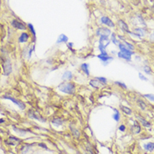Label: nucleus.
<instances>
[{
    "mask_svg": "<svg viewBox=\"0 0 154 154\" xmlns=\"http://www.w3.org/2000/svg\"><path fill=\"white\" fill-rule=\"evenodd\" d=\"M3 98L4 99H7V100H9V101H11L12 102H14L15 105H17L19 107V109L20 110H24L25 109V105L22 102V101H19V100H17V99L15 98H14V97H11V96H4Z\"/></svg>",
    "mask_w": 154,
    "mask_h": 154,
    "instance_id": "nucleus-5",
    "label": "nucleus"
},
{
    "mask_svg": "<svg viewBox=\"0 0 154 154\" xmlns=\"http://www.w3.org/2000/svg\"><path fill=\"white\" fill-rule=\"evenodd\" d=\"M91 154H93V153H91Z\"/></svg>",
    "mask_w": 154,
    "mask_h": 154,
    "instance_id": "nucleus-40",
    "label": "nucleus"
},
{
    "mask_svg": "<svg viewBox=\"0 0 154 154\" xmlns=\"http://www.w3.org/2000/svg\"><path fill=\"white\" fill-rule=\"evenodd\" d=\"M72 46H73V43H69L68 44V47H69V49H71Z\"/></svg>",
    "mask_w": 154,
    "mask_h": 154,
    "instance_id": "nucleus-38",
    "label": "nucleus"
},
{
    "mask_svg": "<svg viewBox=\"0 0 154 154\" xmlns=\"http://www.w3.org/2000/svg\"><path fill=\"white\" fill-rule=\"evenodd\" d=\"M115 84H116V85L119 86H121V88H123V89H126V86L124 83H122V82H120V81H116Z\"/></svg>",
    "mask_w": 154,
    "mask_h": 154,
    "instance_id": "nucleus-33",
    "label": "nucleus"
},
{
    "mask_svg": "<svg viewBox=\"0 0 154 154\" xmlns=\"http://www.w3.org/2000/svg\"><path fill=\"white\" fill-rule=\"evenodd\" d=\"M29 35L27 33H25V32H24V33L21 34L20 37L19 38V41L20 43H25V42L29 40Z\"/></svg>",
    "mask_w": 154,
    "mask_h": 154,
    "instance_id": "nucleus-13",
    "label": "nucleus"
},
{
    "mask_svg": "<svg viewBox=\"0 0 154 154\" xmlns=\"http://www.w3.org/2000/svg\"><path fill=\"white\" fill-rule=\"evenodd\" d=\"M144 97H146V99H148L149 101H153L154 102V95L153 94H145V95H143Z\"/></svg>",
    "mask_w": 154,
    "mask_h": 154,
    "instance_id": "nucleus-27",
    "label": "nucleus"
},
{
    "mask_svg": "<svg viewBox=\"0 0 154 154\" xmlns=\"http://www.w3.org/2000/svg\"><path fill=\"white\" fill-rule=\"evenodd\" d=\"M69 40L68 37H67L65 34H61L58 37V39H57L56 40V44H60V43H67Z\"/></svg>",
    "mask_w": 154,
    "mask_h": 154,
    "instance_id": "nucleus-10",
    "label": "nucleus"
},
{
    "mask_svg": "<svg viewBox=\"0 0 154 154\" xmlns=\"http://www.w3.org/2000/svg\"><path fill=\"white\" fill-rule=\"evenodd\" d=\"M28 26H29V29H30L32 34H33V36H34V40L35 41V39H36V37H35L36 36V33H35V30H34V28L33 24H28Z\"/></svg>",
    "mask_w": 154,
    "mask_h": 154,
    "instance_id": "nucleus-23",
    "label": "nucleus"
},
{
    "mask_svg": "<svg viewBox=\"0 0 154 154\" xmlns=\"http://www.w3.org/2000/svg\"><path fill=\"white\" fill-rule=\"evenodd\" d=\"M96 34L98 37H100L101 35L110 36L111 34V31L108 28H106V27H100V28H98L96 29Z\"/></svg>",
    "mask_w": 154,
    "mask_h": 154,
    "instance_id": "nucleus-4",
    "label": "nucleus"
},
{
    "mask_svg": "<svg viewBox=\"0 0 154 154\" xmlns=\"http://www.w3.org/2000/svg\"><path fill=\"white\" fill-rule=\"evenodd\" d=\"M118 47H119V49H120V51H121V52H123V51L126 50V49H128L124 44H121L120 43V44H118Z\"/></svg>",
    "mask_w": 154,
    "mask_h": 154,
    "instance_id": "nucleus-31",
    "label": "nucleus"
},
{
    "mask_svg": "<svg viewBox=\"0 0 154 154\" xmlns=\"http://www.w3.org/2000/svg\"><path fill=\"white\" fill-rule=\"evenodd\" d=\"M70 129L72 130V132H73V134L76 136V137H79V136H80V133H79L78 130H76V129H74L73 127H70Z\"/></svg>",
    "mask_w": 154,
    "mask_h": 154,
    "instance_id": "nucleus-32",
    "label": "nucleus"
},
{
    "mask_svg": "<svg viewBox=\"0 0 154 154\" xmlns=\"http://www.w3.org/2000/svg\"><path fill=\"white\" fill-rule=\"evenodd\" d=\"M29 116L30 118H34V119H36V120H39L40 121H43V122H45V119L42 118L41 116H39L38 113L35 112V111H30L29 112Z\"/></svg>",
    "mask_w": 154,
    "mask_h": 154,
    "instance_id": "nucleus-7",
    "label": "nucleus"
},
{
    "mask_svg": "<svg viewBox=\"0 0 154 154\" xmlns=\"http://www.w3.org/2000/svg\"><path fill=\"white\" fill-rule=\"evenodd\" d=\"M10 138H11V139H14V137H13V136H11ZM14 140H16V141H19V139H14Z\"/></svg>",
    "mask_w": 154,
    "mask_h": 154,
    "instance_id": "nucleus-39",
    "label": "nucleus"
},
{
    "mask_svg": "<svg viewBox=\"0 0 154 154\" xmlns=\"http://www.w3.org/2000/svg\"><path fill=\"white\" fill-rule=\"evenodd\" d=\"M39 146H41V147H44V149H48V147H47V146L45 145V144H44V143H39Z\"/></svg>",
    "mask_w": 154,
    "mask_h": 154,
    "instance_id": "nucleus-36",
    "label": "nucleus"
},
{
    "mask_svg": "<svg viewBox=\"0 0 154 154\" xmlns=\"http://www.w3.org/2000/svg\"><path fill=\"white\" fill-rule=\"evenodd\" d=\"M89 64L87 63H83L81 65V69L84 73H85L86 75H90V71H89Z\"/></svg>",
    "mask_w": 154,
    "mask_h": 154,
    "instance_id": "nucleus-16",
    "label": "nucleus"
},
{
    "mask_svg": "<svg viewBox=\"0 0 154 154\" xmlns=\"http://www.w3.org/2000/svg\"><path fill=\"white\" fill-rule=\"evenodd\" d=\"M58 90L64 94L73 95L75 92V86L72 82H62L58 86Z\"/></svg>",
    "mask_w": 154,
    "mask_h": 154,
    "instance_id": "nucleus-1",
    "label": "nucleus"
},
{
    "mask_svg": "<svg viewBox=\"0 0 154 154\" xmlns=\"http://www.w3.org/2000/svg\"><path fill=\"white\" fill-rule=\"evenodd\" d=\"M96 79L101 84V85H106V83H107V80H106V77L99 76V77H96Z\"/></svg>",
    "mask_w": 154,
    "mask_h": 154,
    "instance_id": "nucleus-22",
    "label": "nucleus"
},
{
    "mask_svg": "<svg viewBox=\"0 0 154 154\" xmlns=\"http://www.w3.org/2000/svg\"><path fill=\"white\" fill-rule=\"evenodd\" d=\"M111 42H112L115 45H118V44H120L119 43V41L117 40V39H116V34L114 33H111Z\"/></svg>",
    "mask_w": 154,
    "mask_h": 154,
    "instance_id": "nucleus-20",
    "label": "nucleus"
},
{
    "mask_svg": "<svg viewBox=\"0 0 154 154\" xmlns=\"http://www.w3.org/2000/svg\"><path fill=\"white\" fill-rule=\"evenodd\" d=\"M132 131H134L135 133H139L141 131V127L137 125V124H135V125H133L132 126Z\"/></svg>",
    "mask_w": 154,
    "mask_h": 154,
    "instance_id": "nucleus-28",
    "label": "nucleus"
},
{
    "mask_svg": "<svg viewBox=\"0 0 154 154\" xmlns=\"http://www.w3.org/2000/svg\"><path fill=\"white\" fill-rule=\"evenodd\" d=\"M121 109H122V111L124 113H126V115H131V110L127 106H121Z\"/></svg>",
    "mask_w": 154,
    "mask_h": 154,
    "instance_id": "nucleus-25",
    "label": "nucleus"
},
{
    "mask_svg": "<svg viewBox=\"0 0 154 154\" xmlns=\"http://www.w3.org/2000/svg\"><path fill=\"white\" fill-rule=\"evenodd\" d=\"M137 104H138V106H140L141 109H142V110H145V109H146L145 103H144L141 100H137Z\"/></svg>",
    "mask_w": 154,
    "mask_h": 154,
    "instance_id": "nucleus-30",
    "label": "nucleus"
},
{
    "mask_svg": "<svg viewBox=\"0 0 154 154\" xmlns=\"http://www.w3.org/2000/svg\"><path fill=\"white\" fill-rule=\"evenodd\" d=\"M3 68H4V74L5 75H9V74L12 72V64L11 61L9 59H6L5 61L3 64Z\"/></svg>",
    "mask_w": 154,
    "mask_h": 154,
    "instance_id": "nucleus-2",
    "label": "nucleus"
},
{
    "mask_svg": "<svg viewBox=\"0 0 154 154\" xmlns=\"http://www.w3.org/2000/svg\"><path fill=\"white\" fill-rule=\"evenodd\" d=\"M124 44H125L126 45V48H127L129 50H134V49H135V47H134L132 44H131V43H129V42H127V41H125L124 40V43H123Z\"/></svg>",
    "mask_w": 154,
    "mask_h": 154,
    "instance_id": "nucleus-24",
    "label": "nucleus"
},
{
    "mask_svg": "<svg viewBox=\"0 0 154 154\" xmlns=\"http://www.w3.org/2000/svg\"><path fill=\"white\" fill-rule=\"evenodd\" d=\"M117 55H118L119 58L125 59V60H126V61H131V55H128V54H126L123 53V52H121V51L118 52Z\"/></svg>",
    "mask_w": 154,
    "mask_h": 154,
    "instance_id": "nucleus-14",
    "label": "nucleus"
},
{
    "mask_svg": "<svg viewBox=\"0 0 154 154\" xmlns=\"http://www.w3.org/2000/svg\"><path fill=\"white\" fill-rule=\"evenodd\" d=\"M98 49H99V50L101 51V53H105V52H106V47L105 46V44H101V43H99Z\"/></svg>",
    "mask_w": 154,
    "mask_h": 154,
    "instance_id": "nucleus-26",
    "label": "nucleus"
},
{
    "mask_svg": "<svg viewBox=\"0 0 154 154\" xmlns=\"http://www.w3.org/2000/svg\"><path fill=\"white\" fill-rule=\"evenodd\" d=\"M114 115H113V119L114 120H115L116 121H120V112H119V111H117V110H116V109H114Z\"/></svg>",
    "mask_w": 154,
    "mask_h": 154,
    "instance_id": "nucleus-21",
    "label": "nucleus"
},
{
    "mask_svg": "<svg viewBox=\"0 0 154 154\" xmlns=\"http://www.w3.org/2000/svg\"><path fill=\"white\" fill-rule=\"evenodd\" d=\"M150 39L151 41H154V31L150 34Z\"/></svg>",
    "mask_w": 154,
    "mask_h": 154,
    "instance_id": "nucleus-37",
    "label": "nucleus"
},
{
    "mask_svg": "<svg viewBox=\"0 0 154 154\" xmlns=\"http://www.w3.org/2000/svg\"><path fill=\"white\" fill-rule=\"evenodd\" d=\"M12 25H13L15 29H21V30H24L25 29V26L24 25V24H22L21 22H19L16 19L12 21Z\"/></svg>",
    "mask_w": 154,
    "mask_h": 154,
    "instance_id": "nucleus-9",
    "label": "nucleus"
},
{
    "mask_svg": "<svg viewBox=\"0 0 154 154\" xmlns=\"http://www.w3.org/2000/svg\"><path fill=\"white\" fill-rule=\"evenodd\" d=\"M143 70L145 73H146L147 74H151V67H149L148 65H145L143 67Z\"/></svg>",
    "mask_w": 154,
    "mask_h": 154,
    "instance_id": "nucleus-29",
    "label": "nucleus"
},
{
    "mask_svg": "<svg viewBox=\"0 0 154 154\" xmlns=\"http://www.w3.org/2000/svg\"><path fill=\"white\" fill-rule=\"evenodd\" d=\"M118 25L120 26L121 29L123 32H126V33H128V34L130 33V31H129V28H128L127 24H126V22H124L123 20L120 19V20H118Z\"/></svg>",
    "mask_w": 154,
    "mask_h": 154,
    "instance_id": "nucleus-8",
    "label": "nucleus"
},
{
    "mask_svg": "<svg viewBox=\"0 0 154 154\" xmlns=\"http://www.w3.org/2000/svg\"><path fill=\"white\" fill-rule=\"evenodd\" d=\"M144 148H145L146 151H153L154 150V143L153 142L146 143V145H144Z\"/></svg>",
    "mask_w": 154,
    "mask_h": 154,
    "instance_id": "nucleus-19",
    "label": "nucleus"
},
{
    "mask_svg": "<svg viewBox=\"0 0 154 154\" xmlns=\"http://www.w3.org/2000/svg\"><path fill=\"white\" fill-rule=\"evenodd\" d=\"M97 57H98V59H100L103 62L104 65H107V64H109V62L113 59L112 57L109 56L106 52H105V53H101L100 54H98Z\"/></svg>",
    "mask_w": 154,
    "mask_h": 154,
    "instance_id": "nucleus-3",
    "label": "nucleus"
},
{
    "mask_svg": "<svg viewBox=\"0 0 154 154\" xmlns=\"http://www.w3.org/2000/svg\"><path fill=\"white\" fill-rule=\"evenodd\" d=\"M101 23L104 24V25H106L107 27H111V28H113L115 27V24L113 23L112 20L108 18L107 16H102L101 18Z\"/></svg>",
    "mask_w": 154,
    "mask_h": 154,
    "instance_id": "nucleus-6",
    "label": "nucleus"
},
{
    "mask_svg": "<svg viewBox=\"0 0 154 154\" xmlns=\"http://www.w3.org/2000/svg\"><path fill=\"white\" fill-rule=\"evenodd\" d=\"M52 123L53 125L54 126H59L63 124V120L61 118H54L53 121H52Z\"/></svg>",
    "mask_w": 154,
    "mask_h": 154,
    "instance_id": "nucleus-18",
    "label": "nucleus"
},
{
    "mask_svg": "<svg viewBox=\"0 0 154 154\" xmlns=\"http://www.w3.org/2000/svg\"><path fill=\"white\" fill-rule=\"evenodd\" d=\"M89 85H90L91 87H93L95 89H97V88L100 87L101 84L96 79H94V80H91L90 81H89Z\"/></svg>",
    "mask_w": 154,
    "mask_h": 154,
    "instance_id": "nucleus-15",
    "label": "nucleus"
},
{
    "mask_svg": "<svg viewBox=\"0 0 154 154\" xmlns=\"http://www.w3.org/2000/svg\"><path fill=\"white\" fill-rule=\"evenodd\" d=\"M138 75H139V78H140L141 81H148V79L146 78V76H144L141 73H139Z\"/></svg>",
    "mask_w": 154,
    "mask_h": 154,
    "instance_id": "nucleus-34",
    "label": "nucleus"
},
{
    "mask_svg": "<svg viewBox=\"0 0 154 154\" xmlns=\"http://www.w3.org/2000/svg\"><path fill=\"white\" fill-rule=\"evenodd\" d=\"M134 33L136 34V36L139 37V38H141V37H143L145 35V30H144V29L142 28H136L134 29Z\"/></svg>",
    "mask_w": 154,
    "mask_h": 154,
    "instance_id": "nucleus-12",
    "label": "nucleus"
},
{
    "mask_svg": "<svg viewBox=\"0 0 154 154\" xmlns=\"http://www.w3.org/2000/svg\"><path fill=\"white\" fill-rule=\"evenodd\" d=\"M72 77H73V74H72V72L67 70L65 72H64V74H62V80L64 81H70L72 79Z\"/></svg>",
    "mask_w": 154,
    "mask_h": 154,
    "instance_id": "nucleus-11",
    "label": "nucleus"
},
{
    "mask_svg": "<svg viewBox=\"0 0 154 154\" xmlns=\"http://www.w3.org/2000/svg\"><path fill=\"white\" fill-rule=\"evenodd\" d=\"M119 130H120L121 131H124L126 130V126L124 125H121L120 126H119Z\"/></svg>",
    "mask_w": 154,
    "mask_h": 154,
    "instance_id": "nucleus-35",
    "label": "nucleus"
},
{
    "mask_svg": "<svg viewBox=\"0 0 154 154\" xmlns=\"http://www.w3.org/2000/svg\"><path fill=\"white\" fill-rule=\"evenodd\" d=\"M137 119H139V121H141V124H142L143 126H145L146 127H150V126H151V123L148 122L147 121H146L145 119H143L142 117H141V116H137Z\"/></svg>",
    "mask_w": 154,
    "mask_h": 154,
    "instance_id": "nucleus-17",
    "label": "nucleus"
}]
</instances>
